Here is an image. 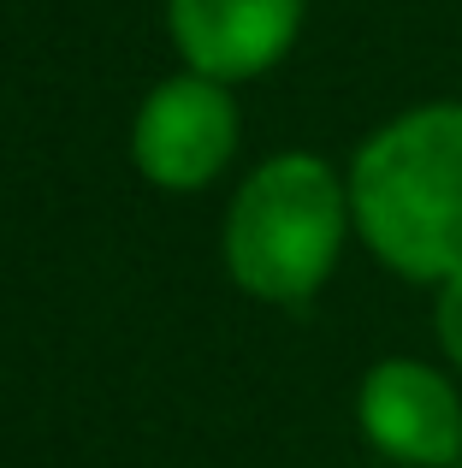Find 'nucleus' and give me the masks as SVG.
<instances>
[{"label":"nucleus","mask_w":462,"mask_h":468,"mask_svg":"<svg viewBox=\"0 0 462 468\" xmlns=\"http://www.w3.org/2000/svg\"><path fill=\"white\" fill-rule=\"evenodd\" d=\"M356 238L404 285L462 273V95L380 119L344 166Z\"/></svg>","instance_id":"1"},{"label":"nucleus","mask_w":462,"mask_h":468,"mask_svg":"<svg viewBox=\"0 0 462 468\" xmlns=\"http://www.w3.org/2000/svg\"><path fill=\"white\" fill-rule=\"evenodd\" d=\"M356 238L344 166L314 149H278L231 190L220 255L243 297L302 309L332 285L344 243Z\"/></svg>","instance_id":"2"},{"label":"nucleus","mask_w":462,"mask_h":468,"mask_svg":"<svg viewBox=\"0 0 462 468\" xmlns=\"http://www.w3.org/2000/svg\"><path fill=\"white\" fill-rule=\"evenodd\" d=\"M243 143V113L231 83H214L202 71H178V78L154 83L142 95L137 119H131V160L154 190H208L214 178L237 160Z\"/></svg>","instance_id":"3"},{"label":"nucleus","mask_w":462,"mask_h":468,"mask_svg":"<svg viewBox=\"0 0 462 468\" xmlns=\"http://www.w3.org/2000/svg\"><path fill=\"white\" fill-rule=\"evenodd\" d=\"M356 427L397 468H457L462 379L427 356H380L356 386Z\"/></svg>","instance_id":"4"},{"label":"nucleus","mask_w":462,"mask_h":468,"mask_svg":"<svg viewBox=\"0 0 462 468\" xmlns=\"http://www.w3.org/2000/svg\"><path fill=\"white\" fill-rule=\"evenodd\" d=\"M309 24V0H166V30L184 59L214 83H249L285 66Z\"/></svg>","instance_id":"5"},{"label":"nucleus","mask_w":462,"mask_h":468,"mask_svg":"<svg viewBox=\"0 0 462 468\" xmlns=\"http://www.w3.org/2000/svg\"><path fill=\"white\" fill-rule=\"evenodd\" d=\"M433 344H439V362L462 379V273L433 285Z\"/></svg>","instance_id":"6"},{"label":"nucleus","mask_w":462,"mask_h":468,"mask_svg":"<svg viewBox=\"0 0 462 468\" xmlns=\"http://www.w3.org/2000/svg\"><path fill=\"white\" fill-rule=\"evenodd\" d=\"M457 468H462V463H457Z\"/></svg>","instance_id":"7"}]
</instances>
